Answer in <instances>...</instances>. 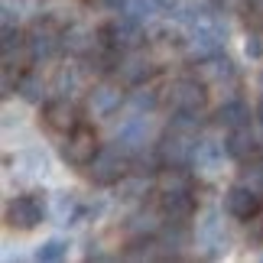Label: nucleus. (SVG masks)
<instances>
[{
  "mask_svg": "<svg viewBox=\"0 0 263 263\" xmlns=\"http://www.w3.org/2000/svg\"><path fill=\"white\" fill-rule=\"evenodd\" d=\"M257 88H260V95H263V75H260V78H257Z\"/></svg>",
  "mask_w": 263,
  "mask_h": 263,
  "instance_id": "nucleus-37",
  "label": "nucleus"
},
{
  "mask_svg": "<svg viewBox=\"0 0 263 263\" xmlns=\"http://www.w3.org/2000/svg\"><path fill=\"white\" fill-rule=\"evenodd\" d=\"M159 211H163L173 224L189 221L192 215H195V198H192V189L189 192H166V195L159 198Z\"/></svg>",
  "mask_w": 263,
  "mask_h": 263,
  "instance_id": "nucleus-14",
  "label": "nucleus"
},
{
  "mask_svg": "<svg viewBox=\"0 0 263 263\" xmlns=\"http://www.w3.org/2000/svg\"><path fill=\"white\" fill-rule=\"evenodd\" d=\"M224 146H228V156H234V159H250L257 153V134L247 127H237V130H231V137L224 140Z\"/></svg>",
  "mask_w": 263,
  "mask_h": 263,
  "instance_id": "nucleus-17",
  "label": "nucleus"
},
{
  "mask_svg": "<svg viewBox=\"0 0 263 263\" xmlns=\"http://www.w3.org/2000/svg\"><path fill=\"white\" fill-rule=\"evenodd\" d=\"M117 189H120V198H140L146 192V179H130V176H124L117 182Z\"/></svg>",
  "mask_w": 263,
  "mask_h": 263,
  "instance_id": "nucleus-29",
  "label": "nucleus"
},
{
  "mask_svg": "<svg viewBox=\"0 0 263 263\" xmlns=\"http://www.w3.org/2000/svg\"><path fill=\"white\" fill-rule=\"evenodd\" d=\"M78 195L75 192H55L52 195V218L59 221V224H72V221H78Z\"/></svg>",
  "mask_w": 263,
  "mask_h": 263,
  "instance_id": "nucleus-20",
  "label": "nucleus"
},
{
  "mask_svg": "<svg viewBox=\"0 0 263 263\" xmlns=\"http://www.w3.org/2000/svg\"><path fill=\"white\" fill-rule=\"evenodd\" d=\"M240 182L250 189L263 192V159H250V163H244V169H240Z\"/></svg>",
  "mask_w": 263,
  "mask_h": 263,
  "instance_id": "nucleus-27",
  "label": "nucleus"
},
{
  "mask_svg": "<svg viewBox=\"0 0 263 263\" xmlns=\"http://www.w3.org/2000/svg\"><path fill=\"white\" fill-rule=\"evenodd\" d=\"M153 4L163 10V13H176V10H179V0H153Z\"/></svg>",
  "mask_w": 263,
  "mask_h": 263,
  "instance_id": "nucleus-35",
  "label": "nucleus"
},
{
  "mask_svg": "<svg viewBox=\"0 0 263 263\" xmlns=\"http://www.w3.org/2000/svg\"><path fill=\"white\" fill-rule=\"evenodd\" d=\"M98 36H101V43H104V46L117 49V52H134V49L143 43V26H140L137 16L127 13V16H114Z\"/></svg>",
  "mask_w": 263,
  "mask_h": 263,
  "instance_id": "nucleus-3",
  "label": "nucleus"
},
{
  "mask_svg": "<svg viewBox=\"0 0 263 263\" xmlns=\"http://www.w3.org/2000/svg\"><path fill=\"white\" fill-rule=\"evenodd\" d=\"M75 82H78V75H75V72H68V68H62V75H59V91H68Z\"/></svg>",
  "mask_w": 263,
  "mask_h": 263,
  "instance_id": "nucleus-33",
  "label": "nucleus"
},
{
  "mask_svg": "<svg viewBox=\"0 0 263 263\" xmlns=\"http://www.w3.org/2000/svg\"><path fill=\"white\" fill-rule=\"evenodd\" d=\"M127 173H130V156L120 143L101 146L98 156L88 163V176H91V182H98V185H117Z\"/></svg>",
  "mask_w": 263,
  "mask_h": 263,
  "instance_id": "nucleus-2",
  "label": "nucleus"
},
{
  "mask_svg": "<svg viewBox=\"0 0 263 263\" xmlns=\"http://www.w3.org/2000/svg\"><path fill=\"white\" fill-rule=\"evenodd\" d=\"M224 153H228V146L215 143V140H198L195 149H192V169L198 176H215L221 163H224Z\"/></svg>",
  "mask_w": 263,
  "mask_h": 263,
  "instance_id": "nucleus-12",
  "label": "nucleus"
},
{
  "mask_svg": "<svg viewBox=\"0 0 263 263\" xmlns=\"http://www.w3.org/2000/svg\"><path fill=\"white\" fill-rule=\"evenodd\" d=\"M16 91H20V98L23 101H29V104H43V98H46V82L39 75H20V85H16Z\"/></svg>",
  "mask_w": 263,
  "mask_h": 263,
  "instance_id": "nucleus-24",
  "label": "nucleus"
},
{
  "mask_svg": "<svg viewBox=\"0 0 263 263\" xmlns=\"http://www.w3.org/2000/svg\"><path fill=\"white\" fill-rule=\"evenodd\" d=\"M153 10H159L153 0H127V7H124V13H130V16H137L140 23H143V20L153 13Z\"/></svg>",
  "mask_w": 263,
  "mask_h": 263,
  "instance_id": "nucleus-30",
  "label": "nucleus"
},
{
  "mask_svg": "<svg viewBox=\"0 0 263 263\" xmlns=\"http://www.w3.org/2000/svg\"><path fill=\"white\" fill-rule=\"evenodd\" d=\"M192 149H195V143H192L189 130L173 127V134H166L163 143L156 146V153L163 159V166H185V163H192Z\"/></svg>",
  "mask_w": 263,
  "mask_h": 263,
  "instance_id": "nucleus-10",
  "label": "nucleus"
},
{
  "mask_svg": "<svg viewBox=\"0 0 263 263\" xmlns=\"http://www.w3.org/2000/svg\"><path fill=\"white\" fill-rule=\"evenodd\" d=\"M163 244H156V240H146V237H140L134 250H127V260H156V257H163V250H159Z\"/></svg>",
  "mask_w": 263,
  "mask_h": 263,
  "instance_id": "nucleus-26",
  "label": "nucleus"
},
{
  "mask_svg": "<svg viewBox=\"0 0 263 263\" xmlns=\"http://www.w3.org/2000/svg\"><path fill=\"white\" fill-rule=\"evenodd\" d=\"M149 134H153V124H149V117H130L124 120V124L117 127V143L127 149V153H137V149H143L149 143Z\"/></svg>",
  "mask_w": 263,
  "mask_h": 263,
  "instance_id": "nucleus-11",
  "label": "nucleus"
},
{
  "mask_svg": "<svg viewBox=\"0 0 263 263\" xmlns=\"http://www.w3.org/2000/svg\"><path fill=\"white\" fill-rule=\"evenodd\" d=\"M159 72V65L156 62H149L146 55H137V52H120V59H117V65H114V75L120 85H127V88H140V85H146L149 78H153Z\"/></svg>",
  "mask_w": 263,
  "mask_h": 263,
  "instance_id": "nucleus-6",
  "label": "nucleus"
},
{
  "mask_svg": "<svg viewBox=\"0 0 263 263\" xmlns=\"http://www.w3.org/2000/svg\"><path fill=\"white\" fill-rule=\"evenodd\" d=\"M62 46L68 52L75 55H91V49H95V33H88L85 26H72L62 33Z\"/></svg>",
  "mask_w": 263,
  "mask_h": 263,
  "instance_id": "nucleus-21",
  "label": "nucleus"
},
{
  "mask_svg": "<svg viewBox=\"0 0 263 263\" xmlns=\"http://www.w3.org/2000/svg\"><path fill=\"white\" fill-rule=\"evenodd\" d=\"M156 101H159V95H156V91H137V95L134 98H130V104H134L137 110H153L156 107Z\"/></svg>",
  "mask_w": 263,
  "mask_h": 263,
  "instance_id": "nucleus-31",
  "label": "nucleus"
},
{
  "mask_svg": "<svg viewBox=\"0 0 263 263\" xmlns=\"http://www.w3.org/2000/svg\"><path fill=\"white\" fill-rule=\"evenodd\" d=\"M244 49H247V55H254V59H257V55H263V43H260V36H250Z\"/></svg>",
  "mask_w": 263,
  "mask_h": 263,
  "instance_id": "nucleus-34",
  "label": "nucleus"
},
{
  "mask_svg": "<svg viewBox=\"0 0 263 263\" xmlns=\"http://www.w3.org/2000/svg\"><path fill=\"white\" fill-rule=\"evenodd\" d=\"M26 46H29V59L33 62H46V59H52L59 49H65L62 46V33L49 23H36L33 29H29V36H26Z\"/></svg>",
  "mask_w": 263,
  "mask_h": 263,
  "instance_id": "nucleus-8",
  "label": "nucleus"
},
{
  "mask_svg": "<svg viewBox=\"0 0 263 263\" xmlns=\"http://www.w3.org/2000/svg\"><path fill=\"white\" fill-rule=\"evenodd\" d=\"M65 254H68V244L59 240V237H52V240H46V244L36 247V260L39 263H55V260H62Z\"/></svg>",
  "mask_w": 263,
  "mask_h": 263,
  "instance_id": "nucleus-25",
  "label": "nucleus"
},
{
  "mask_svg": "<svg viewBox=\"0 0 263 263\" xmlns=\"http://www.w3.org/2000/svg\"><path fill=\"white\" fill-rule=\"evenodd\" d=\"M218 124L221 127H228V130H237V127H247L250 124V107H247V101H240V98H234V101H224V104L218 107Z\"/></svg>",
  "mask_w": 263,
  "mask_h": 263,
  "instance_id": "nucleus-19",
  "label": "nucleus"
},
{
  "mask_svg": "<svg viewBox=\"0 0 263 263\" xmlns=\"http://www.w3.org/2000/svg\"><path fill=\"white\" fill-rule=\"evenodd\" d=\"M0 49H4V65H16V59L26 52V59H29V46H26V39H23V33L20 29H4V43H0Z\"/></svg>",
  "mask_w": 263,
  "mask_h": 263,
  "instance_id": "nucleus-23",
  "label": "nucleus"
},
{
  "mask_svg": "<svg viewBox=\"0 0 263 263\" xmlns=\"http://www.w3.org/2000/svg\"><path fill=\"white\" fill-rule=\"evenodd\" d=\"M43 120L59 134H72L78 127V114H75V104L68 98H55V101H46L43 107Z\"/></svg>",
  "mask_w": 263,
  "mask_h": 263,
  "instance_id": "nucleus-13",
  "label": "nucleus"
},
{
  "mask_svg": "<svg viewBox=\"0 0 263 263\" xmlns=\"http://www.w3.org/2000/svg\"><path fill=\"white\" fill-rule=\"evenodd\" d=\"M247 7H254V10H263V0H247Z\"/></svg>",
  "mask_w": 263,
  "mask_h": 263,
  "instance_id": "nucleus-36",
  "label": "nucleus"
},
{
  "mask_svg": "<svg viewBox=\"0 0 263 263\" xmlns=\"http://www.w3.org/2000/svg\"><path fill=\"white\" fill-rule=\"evenodd\" d=\"M127 228H130V231H137V234H153V231L159 228V221H156L153 211H140V215L130 218V224H127Z\"/></svg>",
  "mask_w": 263,
  "mask_h": 263,
  "instance_id": "nucleus-28",
  "label": "nucleus"
},
{
  "mask_svg": "<svg viewBox=\"0 0 263 263\" xmlns=\"http://www.w3.org/2000/svg\"><path fill=\"white\" fill-rule=\"evenodd\" d=\"M98 149H101L98 146V134L91 127L78 124L72 134L65 137V143H62V159H65L68 166H78V169H82V166H88L91 159L98 156Z\"/></svg>",
  "mask_w": 263,
  "mask_h": 263,
  "instance_id": "nucleus-4",
  "label": "nucleus"
},
{
  "mask_svg": "<svg viewBox=\"0 0 263 263\" xmlns=\"http://www.w3.org/2000/svg\"><path fill=\"white\" fill-rule=\"evenodd\" d=\"M260 208H263V198H260V192L257 189H250V185H231L224 192V211L231 218H237V221H254L260 215Z\"/></svg>",
  "mask_w": 263,
  "mask_h": 263,
  "instance_id": "nucleus-7",
  "label": "nucleus"
},
{
  "mask_svg": "<svg viewBox=\"0 0 263 263\" xmlns=\"http://www.w3.org/2000/svg\"><path fill=\"white\" fill-rule=\"evenodd\" d=\"M192 189V179L182 166H163V173H159V195H166V192H189Z\"/></svg>",
  "mask_w": 263,
  "mask_h": 263,
  "instance_id": "nucleus-22",
  "label": "nucleus"
},
{
  "mask_svg": "<svg viewBox=\"0 0 263 263\" xmlns=\"http://www.w3.org/2000/svg\"><path fill=\"white\" fill-rule=\"evenodd\" d=\"M198 240H201V244H205L208 250H221V247H228L224 224H221V218L215 215V211H208V215L201 218V224H198Z\"/></svg>",
  "mask_w": 263,
  "mask_h": 263,
  "instance_id": "nucleus-18",
  "label": "nucleus"
},
{
  "mask_svg": "<svg viewBox=\"0 0 263 263\" xmlns=\"http://www.w3.org/2000/svg\"><path fill=\"white\" fill-rule=\"evenodd\" d=\"M189 55L192 59H208L221 52V46H224V36H228V26L218 20V13H208V10H195L192 7L189 13Z\"/></svg>",
  "mask_w": 263,
  "mask_h": 263,
  "instance_id": "nucleus-1",
  "label": "nucleus"
},
{
  "mask_svg": "<svg viewBox=\"0 0 263 263\" xmlns=\"http://www.w3.org/2000/svg\"><path fill=\"white\" fill-rule=\"evenodd\" d=\"M43 215H46V208L36 195H16L7 205V224L16 231H33L43 221Z\"/></svg>",
  "mask_w": 263,
  "mask_h": 263,
  "instance_id": "nucleus-9",
  "label": "nucleus"
},
{
  "mask_svg": "<svg viewBox=\"0 0 263 263\" xmlns=\"http://www.w3.org/2000/svg\"><path fill=\"white\" fill-rule=\"evenodd\" d=\"M120 104H124V95H120L117 85H98L88 95V110L95 117H110Z\"/></svg>",
  "mask_w": 263,
  "mask_h": 263,
  "instance_id": "nucleus-15",
  "label": "nucleus"
},
{
  "mask_svg": "<svg viewBox=\"0 0 263 263\" xmlns=\"http://www.w3.org/2000/svg\"><path fill=\"white\" fill-rule=\"evenodd\" d=\"M198 78H201V82H211V85L231 82V78H234V62H231L224 52H215V55H208V59H198Z\"/></svg>",
  "mask_w": 263,
  "mask_h": 263,
  "instance_id": "nucleus-16",
  "label": "nucleus"
},
{
  "mask_svg": "<svg viewBox=\"0 0 263 263\" xmlns=\"http://www.w3.org/2000/svg\"><path fill=\"white\" fill-rule=\"evenodd\" d=\"M166 101L173 110H192V114H201V107H205V85L198 82V78H176L173 85L166 88Z\"/></svg>",
  "mask_w": 263,
  "mask_h": 263,
  "instance_id": "nucleus-5",
  "label": "nucleus"
},
{
  "mask_svg": "<svg viewBox=\"0 0 263 263\" xmlns=\"http://www.w3.org/2000/svg\"><path fill=\"white\" fill-rule=\"evenodd\" d=\"M91 7H98V10H107V13H124L127 0H91Z\"/></svg>",
  "mask_w": 263,
  "mask_h": 263,
  "instance_id": "nucleus-32",
  "label": "nucleus"
}]
</instances>
